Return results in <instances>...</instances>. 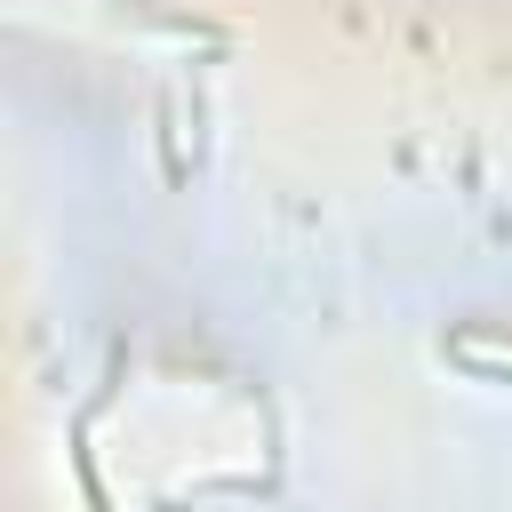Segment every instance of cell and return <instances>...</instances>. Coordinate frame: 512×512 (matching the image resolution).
Here are the masks:
<instances>
[{"mask_svg":"<svg viewBox=\"0 0 512 512\" xmlns=\"http://www.w3.org/2000/svg\"><path fill=\"white\" fill-rule=\"evenodd\" d=\"M464 368H480V376H512V344H480V336H456L448 344Z\"/></svg>","mask_w":512,"mask_h":512,"instance_id":"obj_1","label":"cell"}]
</instances>
